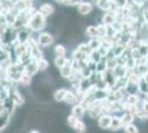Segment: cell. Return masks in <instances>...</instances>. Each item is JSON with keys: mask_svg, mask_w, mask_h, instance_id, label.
Instances as JSON below:
<instances>
[{"mask_svg": "<svg viewBox=\"0 0 148 133\" xmlns=\"http://www.w3.org/2000/svg\"><path fill=\"white\" fill-rule=\"evenodd\" d=\"M11 98H12V100L16 105H22L25 103V98L22 96V94L19 92L18 90L11 91Z\"/></svg>", "mask_w": 148, "mask_h": 133, "instance_id": "cell-12", "label": "cell"}, {"mask_svg": "<svg viewBox=\"0 0 148 133\" xmlns=\"http://www.w3.org/2000/svg\"><path fill=\"white\" fill-rule=\"evenodd\" d=\"M39 71V68H38V62L37 60H32L30 63L27 64L25 65V73L29 74V76H34Z\"/></svg>", "mask_w": 148, "mask_h": 133, "instance_id": "cell-11", "label": "cell"}, {"mask_svg": "<svg viewBox=\"0 0 148 133\" xmlns=\"http://www.w3.org/2000/svg\"><path fill=\"white\" fill-rule=\"evenodd\" d=\"M38 42H39V45L47 48V47H50L51 44H53L54 37L49 32H40L38 37Z\"/></svg>", "mask_w": 148, "mask_h": 133, "instance_id": "cell-2", "label": "cell"}, {"mask_svg": "<svg viewBox=\"0 0 148 133\" xmlns=\"http://www.w3.org/2000/svg\"><path fill=\"white\" fill-rule=\"evenodd\" d=\"M124 130H125V133H139L138 132V129H137L135 124L126 125V127H124Z\"/></svg>", "mask_w": 148, "mask_h": 133, "instance_id": "cell-32", "label": "cell"}, {"mask_svg": "<svg viewBox=\"0 0 148 133\" xmlns=\"http://www.w3.org/2000/svg\"><path fill=\"white\" fill-rule=\"evenodd\" d=\"M140 102H142V99L139 98L138 94H128L125 103H127L130 105H138Z\"/></svg>", "mask_w": 148, "mask_h": 133, "instance_id": "cell-15", "label": "cell"}, {"mask_svg": "<svg viewBox=\"0 0 148 133\" xmlns=\"http://www.w3.org/2000/svg\"><path fill=\"white\" fill-rule=\"evenodd\" d=\"M92 10H93V6L91 2L83 1V2H81L80 5L77 6V11H79V13L82 14V16H86V14H88Z\"/></svg>", "mask_w": 148, "mask_h": 133, "instance_id": "cell-9", "label": "cell"}, {"mask_svg": "<svg viewBox=\"0 0 148 133\" xmlns=\"http://www.w3.org/2000/svg\"><path fill=\"white\" fill-rule=\"evenodd\" d=\"M144 78H145V80H146V81L148 82V73H147V74H146L145 76H144Z\"/></svg>", "mask_w": 148, "mask_h": 133, "instance_id": "cell-35", "label": "cell"}, {"mask_svg": "<svg viewBox=\"0 0 148 133\" xmlns=\"http://www.w3.org/2000/svg\"><path fill=\"white\" fill-rule=\"evenodd\" d=\"M112 116L111 114L108 113H103L99 118V125L101 129H110L112 124Z\"/></svg>", "mask_w": 148, "mask_h": 133, "instance_id": "cell-5", "label": "cell"}, {"mask_svg": "<svg viewBox=\"0 0 148 133\" xmlns=\"http://www.w3.org/2000/svg\"><path fill=\"white\" fill-rule=\"evenodd\" d=\"M73 129L76 133H84L85 131H86V127H85L84 122L81 120L77 121V123L75 124V127H74Z\"/></svg>", "mask_w": 148, "mask_h": 133, "instance_id": "cell-26", "label": "cell"}, {"mask_svg": "<svg viewBox=\"0 0 148 133\" xmlns=\"http://www.w3.org/2000/svg\"><path fill=\"white\" fill-rule=\"evenodd\" d=\"M146 65L148 67V58H147V60H146Z\"/></svg>", "mask_w": 148, "mask_h": 133, "instance_id": "cell-36", "label": "cell"}, {"mask_svg": "<svg viewBox=\"0 0 148 133\" xmlns=\"http://www.w3.org/2000/svg\"><path fill=\"white\" fill-rule=\"evenodd\" d=\"M144 1H145V2H147V3H148V0H144Z\"/></svg>", "mask_w": 148, "mask_h": 133, "instance_id": "cell-37", "label": "cell"}, {"mask_svg": "<svg viewBox=\"0 0 148 133\" xmlns=\"http://www.w3.org/2000/svg\"><path fill=\"white\" fill-rule=\"evenodd\" d=\"M125 90L127 91L128 94H138V93H140L139 92V88H138V84H135V83L128 82V84H127V87H126Z\"/></svg>", "mask_w": 148, "mask_h": 133, "instance_id": "cell-23", "label": "cell"}, {"mask_svg": "<svg viewBox=\"0 0 148 133\" xmlns=\"http://www.w3.org/2000/svg\"><path fill=\"white\" fill-rule=\"evenodd\" d=\"M87 43L90 44V47H91V49H92L93 51H94V50H99V48L102 47V39H101V38L90 39V41H88Z\"/></svg>", "mask_w": 148, "mask_h": 133, "instance_id": "cell-21", "label": "cell"}, {"mask_svg": "<svg viewBox=\"0 0 148 133\" xmlns=\"http://www.w3.org/2000/svg\"><path fill=\"white\" fill-rule=\"evenodd\" d=\"M29 133H40L39 131H36V130H32V131H30Z\"/></svg>", "mask_w": 148, "mask_h": 133, "instance_id": "cell-34", "label": "cell"}, {"mask_svg": "<svg viewBox=\"0 0 148 133\" xmlns=\"http://www.w3.org/2000/svg\"><path fill=\"white\" fill-rule=\"evenodd\" d=\"M123 127H124V125H123V122H122V119H121V118H118V116H113V119H112V124H111L110 130L116 131V130L122 129Z\"/></svg>", "mask_w": 148, "mask_h": 133, "instance_id": "cell-18", "label": "cell"}, {"mask_svg": "<svg viewBox=\"0 0 148 133\" xmlns=\"http://www.w3.org/2000/svg\"><path fill=\"white\" fill-rule=\"evenodd\" d=\"M54 10H56V8L49 2H44V3H42L41 6L39 7V12L41 14H43L45 18L50 17L52 13L54 12Z\"/></svg>", "mask_w": 148, "mask_h": 133, "instance_id": "cell-8", "label": "cell"}, {"mask_svg": "<svg viewBox=\"0 0 148 133\" xmlns=\"http://www.w3.org/2000/svg\"><path fill=\"white\" fill-rule=\"evenodd\" d=\"M103 80L105 81V83L108 85V88L113 89L114 88V85L116 84V81H117V78L115 76L114 74V72H113V70H106L104 73H103Z\"/></svg>", "mask_w": 148, "mask_h": 133, "instance_id": "cell-3", "label": "cell"}, {"mask_svg": "<svg viewBox=\"0 0 148 133\" xmlns=\"http://www.w3.org/2000/svg\"><path fill=\"white\" fill-rule=\"evenodd\" d=\"M0 119H1V130H3L7 127V124L9 123V119H10V114L7 112L5 109L1 108V113H0Z\"/></svg>", "mask_w": 148, "mask_h": 133, "instance_id": "cell-14", "label": "cell"}, {"mask_svg": "<svg viewBox=\"0 0 148 133\" xmlns=\"http://www.w3.org/2000/svg\"><path fill=\"white\" fill-rule=\"evenodd\" d=\"M142 102H143V110L148 114V99H147V96H146V100H144V101H142Z\"/></svg>", "mask_w": 148, "mask_h": 133, "instance_id": "cell-33", "label": "cell"}, {"mask_svg": "<svg viewBox=\"0 0 148 133\" xmlns=\"http://www.w3.org/2000/svg\"><path fill=\"white\" fill-rule=\"evenodd\" d=\"M102 22L105 25H113L116 22V14L115 11H106L104 13V16L102 17Z\"/></svg>", "mask_w": 148, "mask_h": 133, "instance_id": "cell-7", "label": "cell"}, {"mask_svg": "<svg viewBox=\"0 0 148 133\" xmlns=\"http://www.w3.org/2000/svg\"><path fill=\"white\" fill-rule=\"evenodd\" d=\"M86 34L90 37V39L99 38V30L97 25H88L86 28Z\"/></svg>", "mask_w": 148, "mask_h": 133, "instance_id": "cell-20", "label": "cell"}, {"mask_svg": "<svg viewBox=\"0 0 148 133\" xmlns=\"http://www.w3.org/2000/svg\"><path fill=\"white\" fill-rule=\"evenodd\" d=\"M85 111H86V110L83 108L80 103H79V104H75L73 108H72V114H73L74 116H76L77 119L82 118V116L84 115V113H85Z\"/></svg>", "mask_w": 148, "mask_h": 133, "instance_id": "cell-16", "label": "cell"}, {"mask_svg": "<svg viewBox=\"0 0 148 133\" xmlns=\"http://www.w3.org/2000/svg\"><path fill=\"white\" fill-rule=\"evenodd\" d=\"M28 25L33 30V32L42 31L45 28V25H47V18L44 17L43 14H41L38 10L37 12L30 18L29 22H28Z\"/></svg>", "mask_w": 148, "mask_h": 133, "instance_id": "cell-1", "label": "cell"}, {"mask_svg": "<svg viewBox=\"0 0 148 133\" xmlns=\"http://www.w3.org/2000/svg\"><path fill=\"white\" fill-rule=\"evenodd\" d=\"M77 49L81 51V52H83V53H85V54H87V56H90L91 53H92V49H91V47H90V44L87 43H82L80 44L79 47H77Z\"/></svg>", "mask_w": 148, "mask_h": 133, "instance_id": "cell-27", "label": "cell"}, {"mask_svg": "<svg viewBox=\"0 0 148 133\" xmlns=\"http://www.w3.org/2000/svg\"><path fill=\"white\" fill-rule=\"evenodd\" d=\"M117 65H118L117 58H114V59L107 60V69L108 70H114Z\"/></svg>", "mask_w": 148, "mask_h": 133, "instance_id": "cell-30", "label": "cell"}, {"mask_svg": "<svg viewBox=\"0 0 148 133\" xmlns=\"http://www.w3.org/2000/svg\"><path fill=\"white\" fill-rule=\"evenodd\" d=\"M53 51L56 57H65V53H66V49L63 44H56Z\"/></svg>", "mask_w": 148, "mask_h": 133, "instance_id": "cell-24", "label": "cell"}, {"mask_svg": "<svg viewBox=\"0 0 148 133\" xmlns=\"http://www.w3.org/2000/svg\"><path fill=\"white\" fill-rule=\"evenodd\" d=\"M66 93H68V90L66 89H58L56 92H54V100L58 102H62L64 101L65 96H66Z\"/></svg>", "mask_w": 148, "mask_h": 133, "instance_id": "cell-17", "label": "cell"}, {"mask_svg": "<svg viewBox=\"0 0 148 133\" xmlns=\"http://www.w3.org/2000/svg\"><path fill=\"white\" fill-rule=\"evenodd\" d=\"M134 116H135V115H133V114L130 113V112H125V113H124L123 115L121 116V119H122V122H123L124 127H126V125H130V124H133Z\"/></svg>", "mask_w": 148, "mask_h": 133, "instance_id": "cell-19", "label": "cell"}, {"mask_svg": "<svg viewBox=\"0 0 148 133\" xmlns=\"http://www.w3.org/2000/svg\"><path fill=\"white\" fill-rule=\"evenodd\" d=\"M72 62H73L72 59H68V61H66V63L64 64V67L60 69L61 76H63V78H65V79H70V76H72V73H73Z\"/></svg>", "mask_w": 148, "mask_h": 133, "instance_id": "cell-6", "label": "cell"}, {"mask_svg": "<svg viewBox=\"0 0 148 133\" xmlns=\"http://www.w3.org/2000/svg\"><path fill=\"white\" fill-rule=\"evenodd\" d=\"M79 120H80V119H77L76 116H74L73 114L69 115V116H68V124H69V127H75V124L77 123V121H79Z\"/></svg>", "mask_w": 148, "mask_h": 133, "instance_id": "cell-31", "label": "cell"}, {"mask_svg": "<svg viewBox=\"0 0 148 133\" xmlns=\"http://www.w3.org/2000/svg\"><path fill=\"white\" fill-rule=\"evenodd\" d=\"M38 68H39V71H44V70L48 69V67H49V62L47 61V59H40V60H38Z\"/></svg>", "mask_w": 148, "mask_h": 133, "instance_id": "cell-28", "label": "cell"}, {"mask_svg": "<svg viewBox=\"0 0 148 133\" xmlns=\"http://www.w3.org/2000/svg\"><path fill=\"white\" fill-rule=\"evenodd\" d=\"M28 51H29V47L27 45V43H19L18 42L16 45H13V52H14L17 60L21 59L25 53H28Z\"/></svg>", "mask_w": 148, "mask_h": 133, "instance_id": "cell-4", "label": "cell"}, {"mask_svg": "<svg viewBox=\"0 0 148 133\" xmlns=\"http://www.w3.org/2000/svg\"><path fill=\"white\" fill-rule=\"evenodd\" d=\"M64 101L66 102V103H69V104H74V105L80 103V100H79L77 95L75 94L74 92H72L71 90L70 91L68 90V93H66V96H65Z\"/></svg>", "mask_w": 148, "mask_h": 133, "instance_id": "cell-13", "label": "cell"}, {"mask_svg": "<svg viewBox=\"0 0 148 133\" xmlns=\"http://www.w3.org/2000/svg\"><path fill=\"white\" fill-rule=\"evenodd\" d=\"M68 59L69 58H66V57H56L54 58V65H56V68L61 69V68L64 67V64L66 63Z\"/></svg>", "mask_w": 148, "mask_h": 133, "instance_id": "cell-25", "label": "cell"}, {"mask_svg": "<svg viewBox=\"0 0 148 133\" xmlns=\"http://www.w3.org/2000/svg\"><path fill=\"white\" fill-rule=\"evenodd\" d=\"M31 78H32L31 76L27 74V73H23L22 76H21V79H20V81H19V83L22 84V85H29L31 83Z\"/></svg>", "mask_w": 148, "mask_h": 133, "instance_id": "cell-29", "label": "cell"}, {"mask_svg": "<svg viewBox=\"0 0 148 133\" xmlns=\"http://www.w3.org/2000/svg\"><path fill=\"white\" fill-rule=\"evenodd\" d=\"M14 107H16V104H14V102H13L11 95H10L8 99H6L5 101H1V108L5 109L10 115H11L12 112L14 111Z\"/></svg>", "mask_w": 148, "mask_h": 133, "instance_id": "cell-10", "label": "cell"}, {"mask_svg": "<svg viewBox=\"0 0 148 133\" xmlns=\"http://www.w3.org/2000/svg\"><path fill=\"white\" fill-rule=\"evenodd\" d=\"M138 88H139V92L142 94H148V82L145 80L144 76H142V79L138 82Z\"/></svg>", "mask_w": 148, "mask_h": 133, "instance_id": "cell-22", "label": "cell"}]
</instances>
